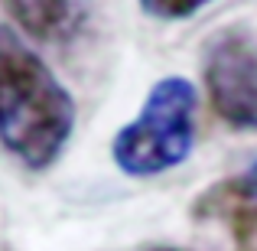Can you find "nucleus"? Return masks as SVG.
Here are the masks:
<instances>
[{"instance_id": "obj_1", "label": "nucleus", "mask_w": 257, "mask_h": 251, "mask_svg": "<svg viewBox=\"0 0 257 251\" xmlns=\"http://www.w3.org/2000/svg\"><path fill=\"white\" fill-rule=\"evenodd\" d=\"M72 134V92L17 30L0 26V147L26 170H49Z\"/></svg>"}, {"instance_id": "obj_2", "label": "nucleus", "mask_w": 257, "mask_h": 251, "mask_svg": "<svg viewBox=\"0 0 257 251\" xmlns=\"http://www.w3.org/2000/svg\"><path fill=\"white\" fill-rule=\"evenodd\" d=\"M199 88L182 75H163L147 92L140 111L111 140V160L134 180L160 176L189 160L195 147Z\"/></svg>"}, {"instance_id": "obj_3", "label": "nucleus", "mask_w": 257, "mask_h": 251, "mask_svg": "<svg viewBox=\"0 0 257 251\" xmlns=\"http://www.w3.org/2000/svg\"><path fill=\"white\" fill-rule=\"evenodd\" d=\"M202 82L225 124L257 131V43L244 30H221L208 43Z\"/></svg>"}, {"instance_id": "obj_4", "label": "nucleus", "mask_w": 257, "mask_h": 251, "mask_svg": "<svg viewBox=\"0 0 257 251\" xmlns=\"http://www.w3.org/2000/svg\"><path fill=\"white\" fill-rule=\"evenodd\" d=\"M26 36L39 43H65L85 20V0H0Z\"/></svg>"}, {"instance_id": "obj_5", "label": "nucleus", "mask_w": 257, "mask_h": 251, "mask_svg": "<svg viewBox=\"0 0 257 251\" xmlns=\"http://www.w3.org/2000/svg\"><path fill=\"white\" fill-rule=\"evenodd\" d=\"M137 4H140V10H144L147 17L173 23V20L195 17L199 10H205V7L215 4V0H137Z\"/></svg>"}, {"instance_id": "obj_6", "label": "nucleus", "mask_w": 257, "mask_h": 251, "mask_svg": "<svg viewBox=\"0 0 257 251\" xmlns=\"http://www.w3.org/2000/svg\"><path fill=\"white\" fill-rule=\"evenodd\" d=\"M231 189H234V196H238L241 202H247V206H257V160L238 176V180L231 183Z\"/></svg>"}, {"instance_id": "obj_7", "label": "nucleus", "mask_w": 257, "mask_h": 251, "mask_svg": "<svg viewBox=\"0 0 257 251\" xmlns=\"http://www.w3.org/2000/svg\"><path fill=\"white\" fill-rule=\"evenodd\" d=\"M153 251H179V248H153Z\"/></svg>"}]
</instances>
